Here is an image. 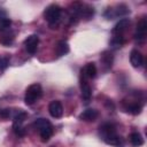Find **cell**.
Listing matches in <instances>:
<instances>
[{"mask_svg":"<svg viewBox=\"0 0 147 147\" xmlns=\"http://www.w3.org/2000/svg\"><path fill=\"white\" fill-rule=\"evenodd\" d=\"M146 31H147V22L145 18H141L139 21V23L137 24V29H136V33H134V39L137 41H142L146 37Z\"/></svg>","mask_w":147,"mask_h":147,"instance_id":"cell-6","label":"cell"},{"mask_svg":"<svg viewBox=\"0 0 147 147\" xmlns=\"http://www.w3.org/2000/svg\"><path fill=\"white\" fill-rule=\"evenodd\" d=\"M3 17H6V13L2 9H0V18H3Z\"/></svg>","mask_w":147,"mask_h":147,"instance_id":"cell-25","label":"cell"},{"mask_svg":"<svg viewBox=\"0 0 147 147\" xmlns=\"http://www.w3.org/2000/svg\"><path fill=\"white\" fill-rule=\"evenodd\" d=\"M130 62L132 67L134 68H140L144 63V56L138 49H132L130 53Z\"/></svg>","mask_w":147,"mask_h":147,"instance_id":"cell-9","label":"cell"},{"mask_svg":"<svg viewBox=\"0 0 147 147\" xmlns=\"http://www.w3.org/2000/svg\"><path fill=\"white\" fill-rule=\"evenodd\" d=\"M0 116H2L5 118H8L10 116V110L9 109H2V110H0Z\"/></svg>","mask_w":147,"mask_h":147,"instance_id":"cell-22","label":"cell"},{"mask_svg":"<svg viewBox=\"0 0 147 147\" xmlns=\"http://www.w3.org/2000/svg\"><path fill=\"white\" fill-rule=\"evenodd\" d=\"M10 24H11V21L7 17H3V18H0V31H7L9 28H10Z\"/></svg>","mask_w":147,"mask_h":147,"instance_id":"cell-20","label":"cell"},{"mask_svg":"<svg viewBox=\"0 0 147 147\" xmlns=\"http://www.w3.org/2000/svg\"><path fill=\"white\" fill-rule=\"evenodd\" d=\"M129 24H130V20L129 18H121L115 24V26L113 28V31H111L113 34H123V32L126 30Z\"/></svg>","mask_w":147,"mask_h":147,"instance_id":"cell-10","label":"cell"},{"mask_svg":"<svg viewBox=\"0 0 147 147\" xmlns=\"http://www.w3.org/2000/svg\"><path fill=\"white\" fill-rule=\"evenodd\" d=\"M61 13H62V9L60 6L53 3V5H49L45 11H44V17L45 20L52 25V24H55L60 21V17H61Z\"/></svg>","mask_w":147,"mask_h":147,"instance_id":"cell-3","label":"cell"},{"mask_svg":"<svg viewBox=\"0 0 147 147\" xmlns=\"http://www.w3.org/2000/svg\"><path fill=\"white\" fill-rule=\"evenodd\" d=\"M80 91H82V98L85 101H88L92 96V88L90 86V84L86 82V78H82L80 80Z\"/></svg>","mask_w":147,"mask_h":147,"instance_id":"cell-11","label":"cell"},{"mask_svg":"<svg viewBox=\"0 0 147 147\" xmlns=\"http://www.w3.org/2000/svg\"><path fill=\"white\" fill-rule=\"evenodd\" d=\"M96 117H98V110H95V109H93V108L85 109V110L79 115V118H80L82 121H85V122H92V121H94Z\"/></svg>","mask_w":147,"mask_h":147,"instance_id":"cell-12","label":"cell"},{"mask_svg":"<svg viewBox=\"0 0 147 147\" xmlns=\"http://www.w3.org/2000/svg\"><path fill=\"white\" fill-rule=\"evenodd\" d=\"M14 131H15V133L18 134V136H24V129H23L22 126H15V127H14Z\"/></svg>","mask_w":147,"mask_h":147,"instance_id":"cell-23","label":"cell"},{"mask_svg":"<svg viewBox=\"0 0 147 147\" xmlns=\"http://www.w3.org/2000/svg\"><path fill=\"white\" fill-rule=\"evenodd\" d=\"M124 44V38H123V34H114L111 40H110V47L114 48V49H117V48H121L122 45Z\"/></svg>","mask_w":147,"mask_h":147,"instance_id":"cell-16","label":"cell"},{"mask_svg":"<svg viewBox=\"0 0 147 147\" xmlns=\"http://www.w3.org/2000/svg\"><path fill=\"white\" fill-rule=\"evenodd\" d=\"M102 139L106 144H108L110 146H115V147H122L123 146V139L116 132H114L111 134H108V136L103 137Z\"/></svg>","mask_w":147,"mask_h":147,"instance_id":"cell-8","label":"cell"},{"mask_svg":"<svg viewBox=\"0 0 147 147\" xmlns=\"http://www.w3.org/2000/svg\"><path fill=\"white\" fill-rule=\"evenodd\" d=\"M100 60H101L102 64L105 65L106 70L111 68V64H113V55H111L110 52H107V51L103 52L102 55H101V59H100Z\"/></svg>","mask_w":147,"mask_h":147,"instance_id":"cell-17","label":"cell"},{"mask_svg":"<svg viewBox=\"0 0 147 147\" xmlns=\"http://www.w3.org/2000/svg\"><path fill=\"white\" fill-rule=\"evenodd\" d=\"M0 41L3 44V45H10L11 42H13V37L11 36H3L1 39H0Z\"/></svg>","mask_w":147,"mask_h":147,"instance_id":"cell-21","label":"cell"},{"mask_svg":"<svg viewBox=\"0 0 147 147\" xmlns=\"http://www.w3.org/2000/svg\"><path fill=\"white\" fill-rule=\"evenodd\" d=\"M129 138H130V142L134 147H139V146H141L144 144V138L139 132H132Z\"/></svg>","mask_w":147,"mask_h":147,"instance_id":"cell-15","label":"cell"},{"mask_svg":"<svg viewBox=\"0 0 147 147\" xmlns=\"http://www.w3.org/2000/svg\"><path fill=\"white\" fill-rule=\"evenodd\" d=\"M8 65V60L7 59H0V69H5Z\"/></svg>","mask_w":147,"mask_h":147,"instance_id":"cell-24","label":"cell"},{"mask_svg":"<svg viewBox=\"0 0 147 147\" xmlns=\"http://www.w3.org/2000/svg\"><path fill=\"white\" fill-rule=\"evenodd\" d=\"M82 76L84 78H94L96 76V67L94 63H87L82 69Z\"/></svg>","mask_w":147,"mask_h":147,"instance_id":"cell-13","label":"cell"},{"mask_svg":"<svg viewBox=\"0 0 147 147\" xmlns=\"http://www.w3.org/2000/svg\"><path fill=\"white\" fill-rule=\"evenodd\" d=\"M48 111L51 114L52 117L54 118H60L63 114V107H62V103L59 101V100H54L49 103L48 106Z\"/></svg>","mask_w":147,"mask_h":147,"instance_id":"cell-7","label":"cell"},{"mask_svg":"<svg viewBox=\"0 0 147 147\" xmlns=\"http://www.w3.org/2000/svg\"><path fill=\"white\" fill-rule=\"evenodd\" d=\"M38 44H39V37H38L37 34H31V36H29V37L24 40L25 49H26L30 54H34V53L37 52Z\"/></svg>","mask_w":147,"mask_h":147,"instance_id":"cell-5","label":"cell"},{"mask_svg":"<svg viewBox=\"0 0 147 147\" xmlns=\"http://www.w3.org/2000/svg\"><path fill=\"white\" fill-rule=\"evenodd\" d=\"M26 118V113L23 111V110H18L15 116H14V124H13V127L15 126H22V123L24 122V119Z\"/></svg>","mask_w":147,"mask_h":147,"instance_id":"cell-18","label":"cell"},{"mask_svg":"<svg viewBox=\"0 0 147 147\" xmlns=\"http://www.w3.org/2000/svg\"><path fill=\"white\" fill-rule=\"evenodd\" d=\"M129 13H130V10H129V8L125 5H118L116 8H109V9H107V11L105 13V16L108 20H113L115 17L124 16V15H126Z\"/></svg>","mask_w":147,"mask_h":147,"instance_id":"cell-4","label":"cell"},{"mask_svg":"<svg viewBox=\"0 0 147 147\" xmlns=\"http://www.w3.org/2000/svg\"><path fill=\"white\" fill-rule=\"evenodd\" d=\"M42 94V88L39 84H32L30 85L26 91H25V96H24V101L26 105L31 106L33 105L38 99H40Z\"/></svg>","mask_w":147,"mask_h":147,"instance_id":"cell-2","label":"cell"},{"mask_svg":"<svg viewBox=\"0 0 147 147\" xmlns=\"http://www.w3.org/2000/svg\"><path fill=\"white\" fill-rule=\"evenodd\" d=\"M33 126L36 129H38L39 134H40V138H41V140L44 142H46V141L49 140V138L53 134V126H52V124H51L49 121H47L46 118H38L33 123Z\"/></svg>","mask_w":147,"mask_h":147,"instance_id":"cell-1","label":"cell"},{"mask_svg":"<svg viewBox=\"0 0 147 147\" xmlns=\"http://www.w3.org/2000/svg\"><path fill=\"white\" fill-rule=\"evenodd\" d=\"M141 109H142V107H141V105L138 103V102H131V103H129L127 107H126V111H129V113L132 114V115H138V114H140V113H141Z\"/></svg>","mask_w":147,"mask_h":147,"instance_id":"cell-19","label":"cell"},{"mask_svg":"<svg viewBox=\"0 0 147 147\" xmlns=\"http://www.w3.org/2000/svg\"><path fill=\"white\" fill-rule=\"evenodd\" d=\"M68 53H69V45H68V42L64 41V40L59 41L57 45H56V54H57V56H63V55H65Z\"/></svg>","mask_w":147,"mask_h":147,"instance_id":"cell-14","label":"cell"}]
</instances>
